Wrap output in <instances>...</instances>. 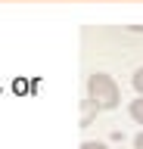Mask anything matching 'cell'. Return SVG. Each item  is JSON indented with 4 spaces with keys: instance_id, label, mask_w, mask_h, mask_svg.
Segmentation results:
<instances>
[{
    "instance_id": "obj_1",
    "label": "cell",
    "mask_w": 143,
    "mask_h": 149,
    "mask_svg": "<svg viewBox=\"0 0 143 149\" xmlns=\"http://www.w3.org/2000/svg\"><path fill=\"white\" fill-rule=\"evenodd\" d=\"M87 102H90L96 112L118 109V102H121V90H118V84H115L112 74L93 72L90 78H87Z\"/></svg>"
},
{
    "instance_id": "obj_2",
    "label": "cell",
    "mask_w": 143,
    "mask_h": 149,
    "mask_svg": "<svg viewBox=\"0 0 143 149\" xmlns=\"http://www.w3.org/2000/svg\"><path fill=\"white\" fill-rule=\"evenodd\" d=\"M128 112H131V118L137 121V124H143V96H140V100H131Z\"/></svg>"
},
{
    "instance_id": "obj_3",
    "label": "cell",
    "mask_w": 143,
    "mask_h": 149,
    "mask_svg": "<svg viewBox=\"0 0 143 149\" xmlns=\"http://www.w3.org/2000/svg\"><path fill=\"white\" fill-rule=\"evenodd\" d=\"M131 84H134V90H137V93L143 96V65H140V68H137V72L131 74Z\"/></svg>"
},
{
    "instance_id": "obj_4",
    "label": "cell",
    "mask_w": 143,
    "mask_h": 149,
    "mask_svg": "<svg viewBox=\"0 0 143 149\" xmlns=\"http://www.w3.org/2000/svg\"><path fill=\"white\" fill-rule=\"evenodd\" d=\"M81 149H109L106 143H100V140H84L81 143Z\"/></svg>"
},
{
    "instance_id": "obj_5",
    "label": "cell",
    "mask_w": 143,
    "mask_h": 149,
    "mask_svg": "<svg viewBox=\"0 0 143 149\" xmlns=\"http://www.w3.org/2000/svg\"><path fill=\"white\" fill-rule=\"evenodd\" d=\"M134 149H143V130L137 134V137H134Z\"/></svg>"
}]
</instances>
